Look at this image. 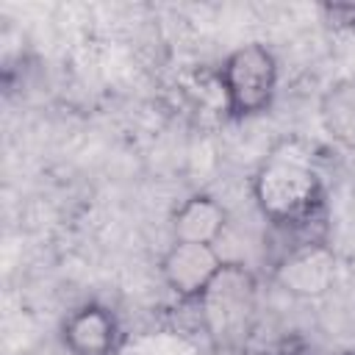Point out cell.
<instances>
[{"label":"cell","instance_id":"cell-1","mask_svg":"<svg viewBox=\"0 0 355 355\" xmlns=\"http://www.w3.org/2000/svg\"><path fill=\"white\" fill-rule=\"evenodd\" d=\"M250 194L261 216L283 233L324 239L313 233L327 214V189L316 158L297 141H283L250 175Z\"/></svg>","mask_w":355,"mask_h":355},{"label":"cell","instance_id":"cell-9","mask_svg":"<svg viewBox=\"0 0 355 355\" xmlns=\"http://www.w3.org/2000/svg\"><path fill=\"white\" fill-rule=\"evenodd\" d=\"M319 11L324 14V19L336 28L344 31H355V3H322Z\"/></svg>","mask_w":355,"mask_h":355},{"label":"cell","instance_id":"cell-7","mask_svg":"<svg viewBox=\"0 0 355 355\" xmlns=\"http://www.w3.org/2000/svg\"><path fill=\"white\" fill-rule=\"evenodd\" d=\"M230 216L227 208L208 191L189 194L169 216L172 241H189V244H216L225 233Z\"/></svg>","mask_w":355,"mask_h":355},{"label":"cell","instance_id":"cell-6","mask_svg":"<svg viewBox=\"0 0 355 355\" xmlns=\"http://www.w3.org/2000/svg\"><path fill=\"white\" fill-rule=\"evenodd\" d=\"M222 266L225 258L219 255L216 244L172 241L158 261V275L180 302L197 305Z\"/></svg>","mask_w":355,"mask_h":355},{"label":"cell","instance_id":"cell-2","mask_svg":"<svg viewBox=\"0 0 355 355\" xmlns=\"http://www.w3.org/2000/svg\"><path fill=\"white\" fill-rule=\"evenodd\" d=\"M200 327L214 349L241 352L255 333L261 308L258 275L241 261H225L197 302Z\"/></svg>","mask_w":355,"mask_h":355},{"label":"cell","instance_id":"cell-5","mask_svg":"<svg viewBox=\"0 0 355 355\" xmlns=\"http://www.w3.org/2000/svg\"><path fill=\"white\" fill-rule=\"evenodd\" d=\"M58 338L69 355H119L125 330L114 308L86 300L61 319Z\"/></svg>","mask_w":355,"mask_h":355},{"label":"cell","instance_id":"cell-11","mask_svg":"<svg viewBox=\"0 0 355 355\" xmlns=\"http://www.w3.org/2000/svg\"><path fill=\"white\" fill-rule=\"evenodd\" d=\"M341 355H355V347H352V349H344Z\"/></svg>","mask_w":355,"mask_h":355},{"label":"cell","instance_id":"cell-3","mask_svg":"<svg viewBox=\"0 0 355 355\" xmlns=\"http://www.w3.org/2000/svg\"><path fill=\"white\" fill-rule=\"evenodd\" d=\"M277 83H280L277 55L263 42L239 44L222 58L216 69L222 108L225 116L233 122L263 116L277 97Z\"/></svg>","mask_w":355,"mask_h":355},{"label":"cell","instance_id":"cell-8","mask_svg":"<svg viewBox=\"0 0 355 355\" xmlns=\"http://www.w3.org/2000/svg\"><path fill=\"white\" fill-rule=\"evenodd\" d=\"M319 125L330 141L355 153V78L333 80L319 97Z\"/></svg>","mask_w":355,"mask_h":355},{"label":"cell","instance_id":"cell-10","mask_svg":"<svg viewBox=\"0 0 355 355\" xmlns=\"http://www.w3.org/2000/svg\"><path fill=\"white\" fill-rule=\"evenodd\" d=\"M266 355H316V349L308 338H302L300 333H291V336H283Z\"/></svg>","mask_w":355,"mask_h":355},{"label":"cell","instance_id":"cell-4","mask_svg":"<svg viewBox=\"0 0 355 355\" xmlns=\"http://www.w3.org/2000/svg\"><path fill=\"white\" fill-rule=\"evenodd\" d=\"M338 258L324 239H300L272 266V280L294 300H322L333 291Z\"/></svg>","mask_w":355,"mask_h":355}]
</instances>
